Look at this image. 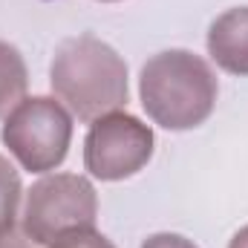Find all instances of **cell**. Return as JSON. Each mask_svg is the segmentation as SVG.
Here are the masks:
<instances>
[{"mask_svg":"<svg viewBox=\"0 0 248 248\" xmlns=\"http://www.w3.org/2000/svg\"><path fill=\"white\" fill-rule=\"evenodd\" d=\"M55 95L81 122H95L127 104V63L101 38L78 35L63 41L49 66Z\"/></svg>","mask_w":248,"mask_h":248,"instance_id":"1","label":"cell"},{"mask_svg":"<svg viewBox=\"0 0 248 248\" xmlns=\"http://www.w3.org/2000/svg\"><path fill=\"white\" fill-rule=\"evenodd\" d=\"M217 75L199 55L168 49L141 66L139 98L144 113L165 130H193L214 113Z\"/></svg>","mask_w":248,"mask_h":248,"instance_id":"2","label":"cell"},{"mask_svg":"<svg viewBox=\"0 0 248 248\" xmlns=\"http://www.w3.org/2000/svg\"><path fill=\"white\" fill-rule=\"evenodd\" d=\"M95 217L98 196L93 182L78 173H52L26 193L20 225L35 243L52 248L69 234L95 228Z\"/></svg>","mask_w":248,"mask_h":248,"instance_id":"3","label":"cell"},{"mask_svg":"<svg viewBox=\"0 0 248 248\" xmlns=\"http://www.w3.org/2000/svg\"><path fill=\"white\" fill-rule=\"evenodd\" d=\"M9 153L29 173H49L61 165L72 141V116L61 101L35 95L23 98L3 122L0 133Z\"/></svg>","mask_w":248,"mask_h":248,"instance_id":"4","label":"cell"},{"mask_svg":"<svg viewBox=\"0 0 248 248\" xmlns=\"http://www.w3.org/2000/svg\"><path fill=\"white\" fill-rule=\"evenodd\" d=\"M153 156V130L130 113L95 119L84 139V165L101 182H119L139 173Z\"/></svg>","mask_w":248,"mask_h":248,"instance_id":"5","label":"cell"},{"mask_svg":"<svg viewBox=\"0 0 248 248\" xmlns=\"http://www.w3.org/2000/svg\"><path fill=\"white\" fill-rule=\"evenodd\" d=\"M208 55L231 75H248V6L228 9L211 23Z\"/></svg>","mask_w":248,"mask_h":248,"instance_id":"6","label":"cell"},{"mask_svg":"<svg viewBox=\"0 0 248 248\" xmlns=\"http://www.w3.org/2000/svg\"><path fill=\"white\" fill-rule=\"evenodd\" d=\"M26 87H29V72L23 55L6 41H0V119L9 116L26 98Z\"/></svg>","mask_w":248,"mask_h":248,"instance_id":"7","label":"cell"},{"mask_svg":"<svg viewBox=\"0 0 248 248\" xmlns=\"http://www.w3.org/2000/svg\"><path fill=\"white\" fill-rule=\"evenodd\" d=\"M20 196H23V187H20V176L15 165L6 156H0V231L17 222Z\"/></svg>","mask_w":248,"mask_h":248,"instance_id":"8","label":"cell"},{"mask_svg":"<svg viewBox=\"0 0 248 248\" xmlns=\"http://www.w3.org/2000/svg\"><path fill=\"white\" fill-rule=\"evenodd\" d=\"M52 248H116V246L104 234H98L95 228H90V231H78V234L63 237L61 243H55Z\"/></svg>","mask_w":248,"mask_h":248,"instance_id":"9","label":"cell"},{"mask_svg":"<svg viewBox=\"0 0 248 248\" xmlns=\"http://www.w3.org/2000/svg\"><path fill=\"white\" fill-rule=\"evenodd\" d=\"M0 248H44V246L35 243V240L23 231L20 222H15V225H9V228L0 231Z\"/></svg>","mask_w":248,"mask_h":248,"instance_id":"10","label":"cell"},{"mask_svg":"<svg viewBox=\"0 0 248 248\" xmlns=\"http://www.w3.org/2000/svg\"><path fill=\"white\" fill-rule=\"evenodd\" d=\"M141 248H196V246L185 237H179V234H153L141 243Z\"/></svg>","mask_w":248,"mask_h":248,"instance_id":"11","label":"cell"},{"mask_svg":"<svg viewBox=\"0 0 248 248\" xmlns=\"http://www.w3.org/2000/svg\"><path fill=\"white\" fill-rule=\"evenodd\" d=\"M228 248H248V225H246V228H240V231L231 237Z\"/></svg>","mask_w":248,"mask_h":248,"instance_id":"12","label":"cell"},{"mask_svg":"<svg viewBox=\"0 0 248 248\" xmlns=\"http://www.w3.org/2000/svg\"><path fill=\"white\" fill-rule=\"evenodd\" d=\"M101 3H116V0H101Z\"/></svg>","mask_w":248,"mask_h":248,"instance_id":"13","label":"cell"}]
</instances>
